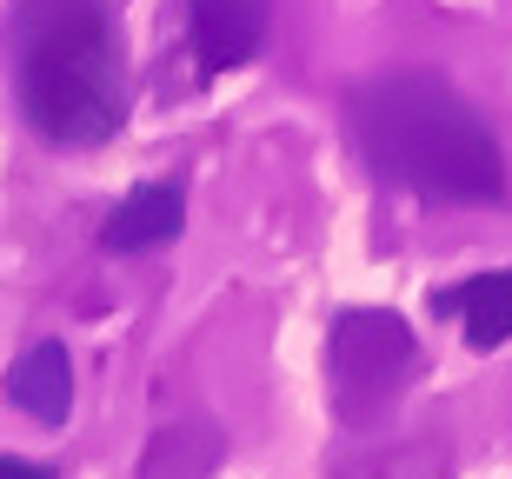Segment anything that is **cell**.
<instances>
[{"label": "cell", "instance_id": "cell-1", "mask_svg": "<svg viewBox=\"0 0 512 479\" xmlns=\"http://www.w3.org/2000/svg\"><path fill=\"white\" fill-rule=\"evenodd\" d=\"M346 127L373 180L393 193H413L426 207L506 200V154H499L493 127L459 87H446L426 67L360 80L346 94Z\"/></svg>", "mask_w": 512, "mask_h": 479}, {"label": "cell", "instance_id": "cell-2", "mask_svg": "<svg viewBox=\"0 0 512 479\" xmlns=\"http://www.w3.org/2000/svg\"><path fill=\"white\" fill-rule=\"evenodd\" d=\"M7 74L27 134L54 154H94L127 127V47L107 0H14Z\"/></svg>", "mask_w": 512, "mask_h": 479}, {"label": "cell", "instance_id": "cell-3", "mask_svg": "<svg viewBox=\"0 0 512 479\" xmlns=\"http://www.w3.org/2000/svg\"><path fill=\"white\" fill-rule=\"evenodd\" d=\"M413 373V326L399 313L353 307L326 333V380H333V406L346 426H373L386 406L399 400V386Z\"/></svg>", "mask_w": 512, "mask_h": 479}, {"label": "cell", "instance_id": "cell-4", "mask_svg": "<svg viewBox=\"0 0 512 479\" xmlns=\"http://www.w3.org/2000/svg\"><path fill=\"white\" fill-rule=\"evenodd\" d=\"M273 0H187V47L200 74H233L260 60Z\"/></svg>", "mask_w": 512, "mask_h": 479}, {"label": "cell", "instance_id": "cell-5", "mask_svg": "<svg viewBox=\"0 0 512 479\" xmlns=\"http://www.w3.org/2000/svg\"><path fill=\"white\" fill-rule=\"evenodd\" d=\"M180 227H187V187L180 180H140L100 220V247L107 253H147V247H167Z\"/></svg>", "mask_w": 512, "mask_h": 479}, {"label": "cell", "instance_id": "cell-6", "mask_svg": "<svg viewBox=\"0 0 512 479\" xmlns=\"http://www.w3.org/2000/svg\"><path fill=\"white\" fill-rule=\"evenodd\" d=\"M7 400L40 426H67L74 413V360H67V346L60 340H34L7 366Z\"/></svg>", "mask_w": 512, "mask_h": 479}, {"label": "cell", "instance_id": "cell-7", "mask_svg": "<svg viewBox=\"0 0 512 479\" xmlns=\"http://www.w3.org/2000/svg\"><path fill=\"white\" fill-rule=\"evenodd\" d=\"M433 313H459L466 346H479V353L506 346L512 340V267L479 273V280H459V287L433 293Z\"/></svg>", "mask_w": 512, "mask_h": 479}, {"label": "cell", "instance_id": "cell-8", "mask_svg": "<svg viewBox=\"0 0 512 479\" xmlns=\"http://www.w3.org/2000/svg\"><path fill=\"white\" fill-rule=\"evenodd\" d=\"M0 479H54L47 466H34V460H14V453H0Z\"/></svg>", "mask_w": 512, "mask_h": 479}]
</instances>
